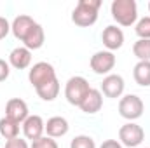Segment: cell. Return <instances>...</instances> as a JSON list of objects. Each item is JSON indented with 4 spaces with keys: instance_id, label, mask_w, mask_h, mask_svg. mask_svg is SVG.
Returning a JSON list of instances; mask_svg holds the SVG:
<instances>
[{
    "instance_id": "cell-1",
    "label": "cell",
    "mask_w": 150,
    "mask_h": 148,
    "mask_svg": "<svg viewBox=\"0 0 150 148\" xmlns=\"http://www.w3.org/2000/svg\"><path fill=\"white\" fill-rule=\"evenodd\" d=\"M100 7H101L100 0H79L72 12V21L80 28L93 26L98 21Z\"/></svg>"
},
{
    "instance_id": "cell-2",
    "label": "cell",
    "mask_w": 150,
    "mask_h": 148,
    "mask_svg": "<svg viewBox=\"0 0 150 148\" xmlns=\"http://www.w3.org/2000/svg\"><path fill=\"white\" fill-rule=\"evenodd\" d=\"M110 12L117 25L120 26H131L138 19V5L134 0H113Z\"/></svg>"
},
{
    "instance_id": "cell-3",
    "label": "cell",
    "mask_w": 150,
    "mask_h": 148,
    "mask_svg": "<svg viewBox=\"0 0 150 148\" xmlns=\"http://www.w3.org/2000/svg\"><path fill=\"white\" fill-rule=\"evenodd\" d=\"M91 91V85L89 82L80 77V75H75V77H70L67 85H65V98L70 105L74 106H80V103L86 99V96L89 94Z\"/></svg>"
},
{
    "instance_id": "cell-4",
    "label": "cell",
    "mask_w": 150,
    "mask_h": 148,
    "mask_svg": "<svg viewBox=\"0 0 150 148\" xmlns=\"http://www.w3.org/2000/svg\"><path fill=\"white\" fill-rule=\"evenodd\" d=\"M143 110H145V105H143L142 98L136 96V94H126L119 101V113H120V117H124L129 122L140 118L143 115Z\"/></svg>"
},
{
    "instance_id": "cell-5",
    "label": "cell",
    "mask_w": 150,
    "mask_h": 148,
    "mask_svg": "<svg viewBox=\"0 0 150 148\" xmlns=\"http://www.w3.org/2000/svg\"><path fill=\"white\" fill-rule=\"evenodd\" d=\"M56 78L58 77H56L54 66L51 63H47V61H38V63H35L32 66V70L28 72V80H30V84L35 89L45 85V84H49V82H52V80H56Z\"/></svg>"
},
{
    "instance_id": "cell-6",
    "label": "cell",
    "mask_w": 150,
    "mask_h": 148,
    "mask_svg": "<svg viewBox=\"0 0 150 148\" xmlns=\"http://www.w3.org/2000/svg\"><path fill=\"white\" fill-rule=\"evenodd\" d=\"M143 140H145V131L142 125L134 122H127L119 129V143L122 147L136 148L143 143Z\"/></svg>"
},
{
    "instance_id": "cell-7",
    "label": "cell",
    "mask_w": 150,
    "mask_h": 148,
    "mask_svg": "<svg viewBox=\"0 0 150 148\" xmlns=\"http://www.w3.org/2000/svg\"><path fill=\"white\" fill-rule=\"evenodd\" d=\"M89 65L96 75H110L115 66V54L110 51H98L91 56Z\"/></svg>"
},
{
    "instance_id": "cell-8",
    "label": "cell",
    "mask_w": 150,
    "mask_h": 148,
    "mask_svg": "<svg viewBox=\"0 0 150 148\" xmlns=\"http://www.w3.org/2000/svg\"><path fill=\"white\" fill-rule=\"evenodd\" d=\"M5 117L16 120L18 124H23L30 117V110H28L26 101L21 98H11L5 105Z\"/></svg>"
},
{
    "instance_id": "cell-9",
    "label": "cell",
    "mask_w": 150,
    "mask_h": 148,
    "mask_svg": "<svg viewBox=\"0 0 150 148\" xmlns=\"http://www.w3.org/2000/svg\"><path fill=\"white\" fill-rule=\"evenodd\" d=\"M124 87H126V84H124V78L120 77V75L117 73H110L107 75L105 78H103V82H101V94H105L107 98H120L122 96V92H124Z\"/></svg>"
},
{
    "instance_id": "cell-10",
    "label": "cell",
    "mask_w": 150,
    "mask_h": 148,
    "mask_svg": "<svg viewBox=\"0 0 150 148\" xmlns=\"http://www.w3.org/2000/svg\"><path fill=\"white\" fill-rule=\"evenodd\" d=\"M21 127H23L25 138H26V140H32V141L42 138L44 132H45V122H44V118H42L40 115H30V117L21 124Z\"/></svg>"
},
{
    "instance_id": "cell-11",
    "label": "cell",
    "mask_w": 150,
    "mask_h": 148,
    "mask_svg": "<svg viewBox=\"0 0 150 148\" xmlns=\"http://www.w3.org/2000/svg\"><path fill=\"white\" fill-rule=\"evenodd\" d=\"M101 40H103V45L107 47V51L113 52V51H117V49H120L124 45V32L119 26L110 25V26H107L103 30Z\"/></svg>"
},
{
    "instance_id": "cell-12",
    "label": "cell",
    "mask_w": 150,
    "mask_h": 148,
    "mask_svg": "<svg viewBox=\"0 0 150 148\" xmlns=\"http://www.w3.org/2000/svg\"><path fill=\"white\" fill-rule=\"evenodd\" d=\"M33 25H35V21H33L32 16H28V14H19V16H16L14 21L11 23V32H12V35L18 38V40L23 42L25 37L28 35V32L33 28Z\"/></svg>"
},
{
    "instance_id": "cell-13",
    "label": "cell",
    "mask_w": 150,
    "mask_h": 148,
    "mask_svg": "<svg viewBox=\"0 0 150 148\" xmlns=\"http://www.w3.org/2000/svg\"><path fill=\"white\" fill-rule=\"evenodd\" d=\"M101 106H103V94H101V91L91 87L89 94L86 96V99L80 103L79 108L84 113H87V115H94V113H98L101 110Z\"/></svg>"
},
{
    "instance_id": "cell-14",
    "label": "cell",
    "mask_w": 150,
    "mask_h": 148,
    "mask_svg": "<svg viewBox=\"0 0 150 148\" xmlns=\"http://www.w3.org/2000/svg\"><path fill=\"white\" fill-rule=\"evenodd\" d=\"M9 65L14 66L16 70H25L32 65V51L23 47H16L9 54Z\"/></svg>"
},
{
    "instance_id": "cell-15",
    "label": "cell",
    "mask_w": 150,
    "mask_h": 148,
    "mask_svg": "<svg viewBox=\"0 0 150 148\" xmlns=\"http://www.w3.org/2000/svg\"><path fill=\"white\" fill-rule=\"evenodd\" d=\"M68 129H70V125H68V120L65 118V117H51L47 122H45V132H47V136L49 138H61V136H65L67 132H68Z\"/></svg>"
},
{
    "instance_id": "cell-16",
    "label": "cell",
    "mask_w": 150,
    "mask_h": 148,
    "mask_svg": "<svg viewBox=\"0 0 150 148\" xmlns=\"http://www.w3.org/2000/svg\"><path fill=\"white\" fill-rule=\"evenodd\" d=\"M44 42H45V33H44V28H42L38 23L33 25V28L28 32V35L25 37V40H23L25 47L30 49V51H37V49H40V47L44 45Z\"/></svg>"
},
{
    "instance_id": "cell-17",
    "label": "cell",
    "mask_w": 150,
    "mask_h": 148,
    "mask_svg": "<svg viewBox=\"0 0 150 148\" xmlns=\"http://www.w3.org/2000/svg\"><path fill=\"white\" fill-rule=\"evenodd\" d=\"M134 82L142 87H150V61H138L133 68Z\"/></svg>"
},
{
    "instance_id": "cell-18",
    "label": "cell",
    "mask_w": 150,
    "mask_h": 148,
    "mask_svg": "<svg viewBox=\"0 0 150 148\" xmlns=\"http://www.w3.org/2000/svg\"><path fill=\"white\" fill-rule=\"evenodd\" d=\"M0 134L4 140H14L19 136V124L9 117H2L0 118Z\"/></svg>"
},
{
    "instance_id": "cell-19",
    "label": "cell",
    "mask_w": 150,
    "mask_h": 148,
    "mask_svg": "<svg viewBox=\"0 0 150 148\" xmlns=\"http://www.w3.org/2000/svg\"><path fill=\"white\" fill-rule=\"evenodd\" d=\"M35 91H37L40 99H44V101H54L58 98V94H59V80L56 78V80L42 85V87H37Z\"/></svg>"
},
{
    "instance_id": "cell-20",
    "label": "cell",
    "mask_w": 150,
    "mask_h": 148,
    "mask_svg": "<svg viewBox=\"0 0 150 148\" xmlns=\"http://www.w3.org/2000/svg\"><path fill=\"white\" fill-rule=\"evenodd\" d=\"M133 54L140 61H150V40H147V38H138L133 44Z\"/></svg>"
},
{
    "instance_id": "cell-21",
    "label": "cell",
    "mask_w": 150,
    "mask_h": 148,
    "mask_svg": "<svg viewBox=\"0 0 150 148\" xmlns=\"http://www.w3.org/2000/svg\"><path fill=\"white\" fill-rule=\"evenodd\" d=\"M70 148H96V143L91 136L87 134H79L75 136L70 143Z\"/></svg>"
},
{
    "instance_id": "cell-22",
    "label": "cell",
    "mask_w": 150,
    "mask_h": 148,
    "mask_svg": "<svg viewBox=\"0 0 150 148\" xmlns=\"http://www.w3.org/2000/svg\"><path fill=\"white\" fill-rule=\"evenodd\" d=\"M134 32H136V35H138L140 38H147V40H150V16L142 18V19L136 23Z\"/></svg>"
},
{
    "instance_id": "cell-23",
    "label": "cell",
    "mask_w": 150,
    "mask_h": 148,
    "mask_svg": "<svg viewBox=\"0 0 150 148\" xmlns=\"http://www.w3.org/2000/svg\"><path fill=\"white\" fill-rule=\"evenodd\" d=\"M32 148H59L56 140L49 138V136H42L35 141H32Z\"/></svg>"
},
{
    "instance_id": "cell-24",
    "label": "cell",
    "mask_w": 150,
    "mask_h": 148,
    "mask_svg": "<svg viewBox=\"0 0 150 148\" xmlns=\"http://www.w3.org/2000/svg\"><path fill=\"white\" fill-rule=\"evenodd\" d=\"M5 148H30L28 147V143H26V140H23V138H14V140H9V141H5Z\"/></svg>"
},
{
    "instance_id": "cell-25",
    "label": "cell",
    "mask_w": 150,
    "mask_h": 148,
    "mask_svg": "<svg viewBox=\"0 0 150 148\" xmlns=\"http://www.w3.org/2000/svg\"><path fill=\"white\" fill-rule=\"evenodd\" d=\"M9 75H11V65H9L5 59H2V58H0V82L7 80V78H9Z\"/></svg>"
},
{
    "instance_id": "cell-26",
    "label": "cell",
    "mask_w": 150,
    "mask_h": 148,
    "mask_svg": "<svg viewBox=\"0 0 150 148\" xmlns=\"http://www.w3.org/2000/svg\"><path fill=\"white\" fill-rule=\"evenodd\" d=\"M9 32H11V23L7 21V18L0 16V40L7 37V35H9Z\"/></svg>"
},
{
    "instance_id": "cell-27",
    "label": "cell",
    "mask_w": 150,
    "mask_h": 148,
    "mask_svg": "<svg viewBox=\"0 0 150 148\" xmlns=\"http://www.w3.org/2000/svg\"><path fill=\"white\" fill-rule=\"evenodd\" d=\"M100 148H124L117 140H107V141H103L101 143V147Z\"/></svg>"
},
{
    "instance_id": "cell-28",
    "label": "cell",
    "mask_w": 150,
    "mask_h": 148,
    "mask_svg": "<svg viewBox=\"0 0 150 148\" xmlns=\"http://www.w3.org/2000/svg\"><path fill=\"white\" fill-rule=\"evenodd\" d=\"M149 11H150V2H149Z\"/></svg>"
},
{
    "instance_id": "cell-29",
    "label": "cell",
    "mask_w": 150,
    "mask_h": 148,
    "mask_svg": "<svg viewBox=\"0 0 150 148\" xmlns=\"http://www.w3.org/2000/svg\"><path fill=\"white\" fill-rule=\"evenodd\" d=\"M145 148H147V147H145Z\"/></svg>"
}]
</instances>
